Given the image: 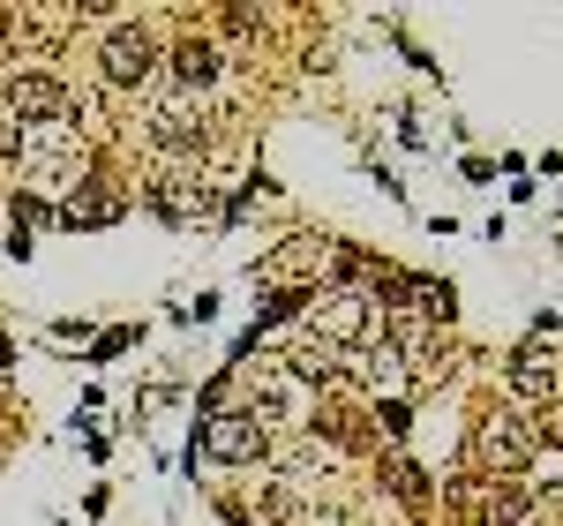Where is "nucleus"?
<instances>
[{
    "mask_svg": "<svg viewBox=\"0 0 563 526\" xmlns=\"http://www.w3.org/2000/svg\"><path fill=\"white\" fill-rule=\"evenodd\" d=\"M263 459H271V429L249 421L241 406L203 414L196 437H188V474H196V467H263Z\"/></svg>",
    "mask_w": 563,
    "mask_h": 526,
    "instance_id": "obj_3",
    "label": "nucleus"
},
{
    "mask_svg": "<svg viewBox=\"0 0 563 526\" xmlns=\"http://www.w3.org/2000/svg\"><path fill=\"white\" fill-rule=\"evenodd\" d=\"M158 68H166V45H158L151 23H113L106 45H98V76H106V90H151Z\"/></svg>",
    "mask_w": 563,
    "mask_h": 526,
    "instance_id": "obj_5",
    "label": "nucleus"
},
{
    "mask_svg": "<svg viewBox=\"0 0 563 526\" xmlns=\"http://www.w3.org/2000/svg\"><path fill=\"white\" fill-rule=\"evenodd\" d=\"M0 369H15V347H8V339H0Z\"/></svg>",
    "mask_w": 563,
    "mask_h": 526,
    "instance_id": "obj_17",
    "label": "nucleus"
},
{
    "mask_svg": "<svg viewBox=\"0 0 563 526\" xmlns=\"http://www.w3.org/2000/svg\"><path fill=\"white\" fill-rule=\"evenodd\" d=\"M376 406V437H384V451H406V437H413V398H368Z\"/></svg>",
    "mask_w": 563,
    "mask_h": 526,
    "instance_id": "obj_11",
    "label": "nucleus"
},
{
    "mask_svg": "<svg viewBox=\"0 0 563 526\" xmlns=\"http://www.w3.org/2000/svg\"><path fill=\"white\" fill-rule=\"evenodd\" d=\"M0 211H8V188H0Z\"/></svg>",
    "mask_w": 563,
    "mask_h": 526,
    "instance_id": "obj_18",
    "label": "nucleus"
},
{
    "mask_svg": "<svg viewBox=\"0 0 563 526\" xmlns=\"http://www.w3.org/2000/svg\"><path fill=\"white\" fill-rule=\"evenodd\" d=\"M541 443H549V421L541 414H519L511 398H488L474 414V429H466V459H474L481 482H519Z\"/></svg>",
    "mask_w": 563,
    "mask_h": 526,
    "instance_id": "obj_1",
    "label": "nucleus"
},
{
    "mask_svg": "<svg viewBox=\"0 0 563 526\" xmlns=\"http://www.w3.org/2000/svg\"><path fill=\"white\" fill-rule=\"evenodd\" d=\"M143 211L166 226H188V219H211V188L188 174H158L151 188H143Z\"/></svg>",
    "mask_w": 563,
    "mask_h": 526,
    "instance_id": "obj_9",
    "label": "nucleus"
},
{
    "mask_svg": "<svg viewBox=\"0 0 563 526\" xmlns=\"http://www.w3.org/2000/svg\"><path fill=\"white\" fill-rule=\"evenodd\" d=\"M8 39H15V15H8V8H0V45H8Z\"/></svg>",
    "mask_w": 563,
    "mask_h": 526,
    "instance_id": "obj_16",
    "label": "nucleus"
},
{
    "mask_svg": "<svg viewBox=\"0 0 563 526\" xmlns=\"http://www.w3.org/2000/svg\"><path fill=\"white\" fill-rule=\"evenodd\" d=\"M218 308H225V302H218L211 286H203V294H196L188 308H174V324H218Z\"/></svg>",
    "mask_w": 563,
    "mask_h": 526,
    "instance_id": "obj_13",
    "label": "nucleus"
},
{
    "mask_svg": "<svg viewBox=\"0 0 563 526\" xmlns=\"http://www.w3.org/2000/svg\"><path fill=\"white\" fill-rule=\"evenodd\" d=\"M158 76L174 90V106H203V98H218V84H225V53H218L211 39H180Z\"/></svg>",
    "mask_w": 563,
    "mask_h": 526,
    "instance_id": "obj_8",
    "label": "nucleus"
},
{
    "mask_svg": "<svg viewBox=\"0 0 563 526\" xmlns=\"http://www.w3.org/2000/svg\"><path fill=\"white\" fill-rule=\"evenodd\" d=\"M0 121L45 129V121H76V90L53 68H0Z\"/></svg>",
    "mask_w": 563,
    "mask_h": 526,
    "instance_id": "obj_4",
    "label": "nucleus"
},
{
    "mask_svg": "<svg viewBox=\"0 0 563 526\" xmlns=\"http://www.w3.org/2000/svg\"><path fill=\"white\" fill-rule=\"evenodd\" d=\"M135 339H143V324H113V331H98V339H90V369L113 361V353H129Z\"/></svg>",
    "mask_w": 563,
    "mask_h": 526,
    "instance_id": "obj_12",
    "label": "nucleus"
},
{
    "mask_svg": "<svg viewBox=\"0 0 563 526\" xmlns=\"http://www.w3.org/2000/svg\"><path fill=\"white\" fill-rule=\"evenodd\" d=\"M8 256H15V263L38 256V249H31V226H8Z\"/></svg>",
    "mask_w": 563,
    "mask_h": 526,
    "instance_id": "obj_14",
    "label": "nucleus"
},
{
    "mask_svg": "<svg viewBox=\"0 0 563 526\" xmlns=\"http://www.w3.org/2000/svg\"><path fill=\"white\" fill-rule=\"evenodd\" d=\"M45 331H53L60 347H84V339H90V324H68V316H60V324H45Z\"/></svg>",
    "mask_w": 563,
    "mask_h": 526,
    "instance_id": "obj_15",
    "label": "nucleus"
},
{
    "mask_svg": "<svg viewBox=\"0 0 563 526\" xmlns=\"http://www.w3.org/2000/svg\"><path fill=\"white\" fill-rule=\"evenodd\" d=\"M474 526H526V512H533V496H526L519 482H474Z\"/></svg>",
    "mask_w": 563,
    "mask_h": 526,
    "instance_id": "obj_10",
    "label": "nucleus"
},
{
    "mask_svg": "<svg viewBox=\"0 0 563 526\" xmlns=\"http://www.w3.org/2000/svg\"><path fill=\"white\" fill-rule=\"evenodd\" d=\"M308 339L316 347H339V353H368L390 339V302L368 294V286H331V294H308L301 308Z\"/></svg>",
    "mask_w": 563,
    "mask_h": 526,
    "instance_id": "obj_2",
    "label": "nucleus"
},
{
    "mask_svg": "<svg viewBox=\"0 0 563 526\" xmlns=\"http://www.w3.org/2000/svg\"><path fill=\"white\" fill-rule=\"evenodd\" d=\"M504 398H511L519 414H549L563 398V361L541 347V339H519L511 361H504Z\"/></svg>",
    "mask_w": 563,
    "mask_h": 526,
    "instance_id": "obj_7",
    "label": "nucleus"
},
{
    "mask_svg": "<svg viewBox=\"0 0 563 526\" xmlns=\"http://www.w3.org/2000/svg\"><path fill=\"white\" fill-rule=\"evenodd\" d=\"M76 166H84V129H68V121L23 129L15 174H23V180H38V196H53V188H76Z\"/></svg>",
    "mask_w": 563,
    "mask_h": 526,
    "instance_id": "obj_6",
    "label": "nucleus"
}]
</instances>
